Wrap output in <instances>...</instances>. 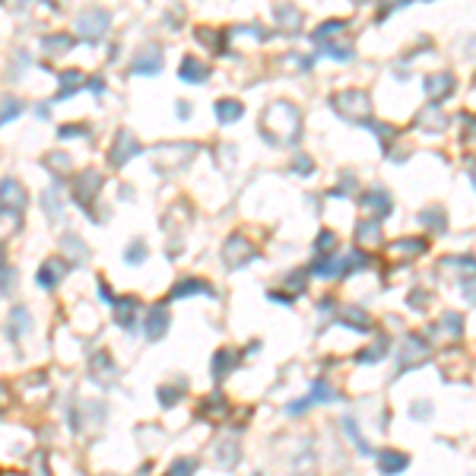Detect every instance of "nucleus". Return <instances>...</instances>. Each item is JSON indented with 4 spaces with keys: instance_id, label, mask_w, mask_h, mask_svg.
I'll use <instances>...</instances> for the list:
<instances>
[{
    "instance_id": "nucleus-17",
    "label": "nucleus",
    "mask_w": 476,
    "mask_h": 476,
    "mask_svg": "<svg viewBox=\"0 0 476 476\" xmlns=\"http://www.w3.org/2000/svg\"><path fill=\"white\" fill-rule=\"evenodd\" d=\"M216 115H219V121H235V117L242 115V108H238V102H219Z\"/></svg>"
},
{
    "instance_id": "nucleus-8",
    "label": "nucleus",
    "mask_w": 476,
    "mask_h": 476,
    "mask_svg": "<svg viewBox=\"0 0 476 476\" xmlns=\"http://www.w3.org/2000/svg\"><path fill=\"white\" fill-rule=\"evenodd\" d=\"M57 80H61V89H57V99L73 96V92L80 89V86H83V73H80V70H64V73L57 76Z\"/></svg>"
},
{
    "instance_id": "nucleus-7",
    "label": "nucleus",
    "mask_w": 476,
    "mask_h": 476,
    "mask_svg": "<svg viewBox=\"0 0 476 476\" xmlns=\"http://www.w3.org/2000/svg\"><path fill=\"white\" fill-rule=\"evenodd\" d=\"M166 327H168L166 308H152L150 315H146V337H150V340H159L162 333H166Z\"/></svg>"
},
{
    "instance_id": "nucleus-18",
    "label": "nucleus",
    "mask_w": 476,
    "mask_h": 476,
    "mask_svg": "<svg viewBox=\"0 0 476 476\" xmlns=\"http://www.w3.org/2000/svg\"><path fill=\"white\" fill-rule=\"evenodd\" d=\"M80 134H83V127H70V124H64L61 127V131H57V137H61V140H67V137H80Z\"/></svg>"
},
{
    "instance_id": "nucleus-16",
    "label": "nucleus",
    "mask_w": 476,
    "mask_h": 476,
    "mask_svg": "<svg viewBox=\"0 0 476 476\" xmlns=\"http://www.w3.org/2000/svg\"><path fill=\"white\" fill-rule=\"evenodd\" d=\"M187 292H207V296H210V289L201 283V280H185L181 286H175V289H172V296L178 298V296H187Z\"/></svg>"
},
{
    "instance_id": "nucleus-11",
    "label": "nucleus",
    "mask_w": 476,
    "mask_h": 476,
    "mask_svg": "<svg viewBox=\"0 0 476 476\" xmlns=\"http://www.w3.org/2000/svg\"><path fill=\"white\" fill-rule=\"evenodd\" d=\"M42 207L48 210V219H57V216H61V185H51L48 191L42 194Z\"/></svg>"
},
{
    "instance_id": "nucleus-4",
    "label": "nucleus",
    "mask_w": 476,
    "mask_h": 476,
    "mask_svg": "<svg viewBox=\"0 0 476 476\" xmlns=\"http://www.w3.org/2000/svg\"><path fill=\"white\" fill-rule=\"evenodd\" d=\"M67 270H70V264L64 261V257H48V261L42 264V270H38V286H42V289H55L64 276H67Z\"/></svg>"
},
{
    "instance_id": "nucleus-9",
    "label": "nucleus",
    "mask_w": 476,
    "mask_h": 476,
    "mask_svg": "<svg viewBox=\"0 0 476 476\" xmlns=\"http://www.w3.org/2000/svg\"><path fill=\"white\" fill-rule=\"evenodd\" d=\"M203 76H207V64H201L197 57H185V64H181V80H187V83H203Z\"/></svg>"
},
{
    "instance_id": "nucleus-14",
    "label": "nucleus",
    "mask_w": 476,
    "mask_h": 476,
    "mask_svg": "<svg viewBox=\"0 0 476 476\" xmlns=\"http://www.w3.org/2000/svg\"><path fill=\"white\" fill-rule=\"evenodd\" d=\"M134 308H137V302H134V298H121V302H117V308H115V317H117V324H124V327H131V317H134Z\"/></svg>"
},
{
    "instance_id": "nucleus-10",
    "label": "nucleus",
    "mask_w": 476,
    "mask_h": 476,
    "mask_svg": "<svg viewBox=\"0 0 476 476\" xmlns=\"http://www.w3.org/2000/svg\"><path fill=\"white\" fill-rule=\"evenodd\" d=\"M26 331H29V311L26 308H13L10 311V324H7L10 340H20Z\"/></svg>"
},
{
    "instance_id": "nucleus-13",
    "label": "nucleus",
    "mask_w": 476,
    "mask_h": 476,
    "mask_svg": "<svg viewBox=\"0 0 476 476\" xmlns=\"http://www.w3.org/2000/svg\"><path fill=\"white\" fill-rule=\"evenodd\" d=\"M22 115V102L20 99H0V127L7 124V121H13V117Z\"/></svg>"
},
{
    "instance_id": "nucleus-1",
    "label": "nucleus",
    "mask_w": 476,
    "mask_h": 476,
    "mask_svg": "<svg viewBox=\"0 0 476 476\" xmlns=\"http://www.w3.org/2000/svg\"><path fill=\"white\" fill-rule=\"evenodd\" d=\"M111 16L105 13V10H83V13L76 16V32L83 35L86 42H99L105 35V29H108Z\"/></svg>"
},
{
    "instance_id": "nucleus-12",
    "label": "nucleus",
    "mask_w": 476,
    "mask_h": 476,
    "mask_svg": "<svg viewBox=\"0 0 476 476\" xmlns=\"http://www.w3.org/2000/svg\"><path fill=\"white\" fill-rule=\"evenodd\" d=\"M146 57H137L134 61V73H159V67H162V57L156 55V51H143Z\"/></svg>"
},
{
    "instance_id": "nucleus-5",
    "label": "nucleus",
    "mask_w": 476,
    "mask_h": 476,
    "mask_svg": "<svg viewBox=\"0 0 476 476\" xmlns=\"http://www.w3.org/2000/svg\"><path fill=\"white\" fill-rule=\"evenodd\" d=\"M140 152V143L134 140V134L121 131L115 140V146H111V166H124L127 159H134Z\"/></svg>"
},
{
    "instance_id": "nucleus-15",
    "label": "nucleus",
    "mask_w": 476,
    "mask_h": 476,
    "mask_svg": "<svg viewBox=\"0 0 476 476\" xmlns=\"http://www.w3.org/2000/svg\"><path fill=\"white\" fill-rule=\"evenodd\" d=\"M45 166L55 175H61V172H70V159L64 156V152H51V156H45Z\"/></svg>"
},
{
    "instance_id": "nucleus-19",
    "label": "nucleus",
    "mask_w": 476,
    "mask_h": 476,
    "mask_svg": "<svg viewBox=\"0 0 476 476\" xmlns=\"http://www.w3.org/2000/svg\"><path fill=\"white\" fill-rule=\"evenodd\" d=\"M140 254H143V245H131V251H127V261H131V264H137L140 261Z\"/></svg>"
},
{
    "instance_id": "nucleus-2",
    "label": "nucleus",
    "mask_w": 476,
    "mask_h": 476,
    "mask_svg": "<svg viewBox=\"0 0 476 476\" xmlns=\"http://www.w3.org/2000/svg\"><path fill=\"white\" fill-rule=\"evenodd\" d=\"M22 207H26V187L20 185V181L13 178H3L0 181V210L3 213H22Z\"/></svg>"
},
{
    "instance_id": "nucleus-6",
    "label": "nucleus",
    "mask_w": 476,
    "mask_h": 476,
    "mask_svg": "<svg viewBox=\"0 0 476 476\" xmlns=\"http://www.w3.org/2000/svg\"><path fill=\"white\" fill-rule=\"evenodd\" d=\"M73 48V38H70L67 32H61V35H45L42 38V51L48 57H61V55H67V51Z\"/></svg>"
},
{
    "instance_id": "nucleus-3",
    "label": "nucleus",
    "mask_w": 476,
    "mask_h": 476,
    "mask_svg": "<svg viewBox=\"0 0 476 476\" xmlns=\"http://www.w3.org/2000/svg\"><path fill=\"white\" fill-rule=\"evenodd\" d=\"M99 187H102V175H99L96 168H86V172L76 175V181H73V187H70V191H73L76 203H83V207H86Z\"/></svg>"
}]
</instances>
